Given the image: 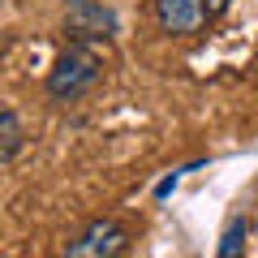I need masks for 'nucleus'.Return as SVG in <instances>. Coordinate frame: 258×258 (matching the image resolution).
Masks as SVG:
<instances>
[{"label": "nucleus", "mask_w": 258, "mask_h": 258, "mask_svg": "<svg viewBox=\"0 0 258 258\" xmlns=\"http://www.w3.org/2000/svg\"><path fill=\"white\" fill-rule=\"evenodd\" d=\"M95 82H99V56H95L86 43H78V47H69V52L52 64V74H47V95H52V99H78V95H86Z\"/></svg>", "instance_id": "1"}, {"label": "nucleus", "mask_w": 258, "mask_h": 258, "mask_svg": "<svg viewBox=\"0 0 258 258\" xmlns=\"http://www.w3.org/2000/svg\"><path fill=\"white\" fill-rule=\"evenodd\" d=\"M155 22L164 35L189 39V35H203L215 18L207 9V0H155Z\"/></svg>", "instance_id": "2"}, {"label": "nucleus", "mask_w": 258, "mask_h": 258, "mask_svg": "<svg viewBox=\"0 0 258 258\" xmlns=\"http://www.w3.org/2000/svg\"><path fill=\"white\" fill-rule=\"evenodd\" d=\"M64 30H69L78 43H99V39H112V35H116V13L103 9L99 0H69Z\"/></svg>", "instance_id": "3"}, {"label": "nucleus", "mask_w": 258, "mask_h": 258, "mask_svg": "<svg viewBox=\"0 0 258 258\" xmlns=\"http://www.w3.org/2000/svg\"><path fill=\"white\" fill-rule=\"evenodd\" d=\"M129 249V232L116 220H95L78 241H69V258H116Z\"/></svg>", "instance_id": "4"}, {"label": "nucleus", "mask_w": 258, "mask_h": 258, "mask_svg": "<svg viewBox=\"0 0 258 258\" xmlns=\"http://www.w3.org/2000/svg\"><path fill=\"white\" fill-rule=\"evenodd\" d=\"M22 125H18V116L13 112H0V164H9V159H18V151H22Z\"/></svg>", "instance_id": "5"}, {"label": "nucleus", "mask_w": 258, "mask_h": 258, "mask_svg": "<svg viewBox=\"0 0 258 258\" xmlns=\"http://www.w3.org/2000/svg\"><path fill=\"white\" fill-rule=\"evenodd\" d=\"M241 249H245V220H228V228H224V237H220V258H237Z\"/></svg>", "instance_id": "6"}]
</instances>
